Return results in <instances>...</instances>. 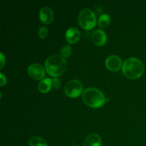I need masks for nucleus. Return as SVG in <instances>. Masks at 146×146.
Wrapping results in <instances>:
<instances>
[{"mask_svg":"<svg viewBox=\"0 0 146 146\" xmlns=\"http://www.w3.org/2000/svg\"><path fill=\"white\" fill-rule=\"evenodd\" d=\"M144 71L145 66L143 63L135 57L128 58L123 63V74L131 79H135L141 77L143 74Z\"/></svg>","mask_w":146,"mask_h":146,"instance_id":"obj_1","label":"nucleus"},{"mask_svg":"<svg viewBox=\"0 0 146 146\" xmlns=\"http://www.w3.org/2000/svg\"><path fill=\"white\" fill-rule=\"evenodd\" d=\"M82 99L87 106L94 108H101L106 101L102 91L94 87H89L83 91Z\"/></svg>","mask_w":146,"mask_h":146,"instance_id":"obj_2","label":"nucleus"},{"mask_svg":"<svg viewBox=\"0 0 146 146\" xmlns=\"http://www.w3.org/2000/svg\"><path fill=\"white\" fill-rule=\"evenodd\" d=\"M45 68L48 75L53 77H58L65 71L66 61L61 55H51L46 59Z\"/></svg>","mask_w":146,"mask_h":146,"instance_id":"obj_3","label":"nucleus"},{"mask_svg":"<svg viewBox=\"0 0 146 146\" xmlns=\"http://www.w3.org/2000/svg\"><path fill=\"white\" fill-rule=\"evenodd\" d=\"M78 21L81 27L84 29H91L96 24V17L92 10L85 8L78 14Z\"/></svg>","mask_w":146,"mask_h":146,"instance_id":"obj_4","label":"nucleus"},{"mask_svg":"<svg viewBox=\"0 0 146 146\" xmlns=\"http://www.w3.org/2000/svg\"><path fill=\"white\" fill-rule=\"evenodd\" d=\"M83 91V84L78 80L73 79L68 81L64 87L66 95L71 98H76L79 96Z\"/></svg>","mask_w":146,"mask_h":146,"instance_id":"obj_5","label":"nucleus"},{"mask_svg":"<svg viewBox=\"0 0 146 146\" xmlns=\"http://www.w3.org/2000/svg\"><path fill=\"white\" fill-rule=\"evenodd\" d=\"M29 76L35 80H42L45 76V68L39 64H31L27 68Z\"/></svg>","mask_w":146,"mask_h":146,"instance_id":"obj_6","label":"nucleus"},{"mask_svg":"<svg viewBox=\"0 0 146 146\" xmlns=\"http://www.w3.org/2000/svg\"><path fill=\"white\" fill-rule=\"evenodd\" d=\"M105 64L107 68L113 71L119 70L121 66H123L122 60L117 55H111L107 57Z\"/></svg>","mask_w":146,"mask_h":146,"instance_id":"obj_7","label":"nucleus"},{"mask_svg":"<svg viewBox=\"0 0 146 146\" xmlns=\"http://www.w3.org/2000/svg\"><path fill=\"white\" fill-rule=\"evenodd\" d=\"M54 12L49 7H43L39 10V19L44 24H49L54 19Z\"/></svg>","mask_w":146,"mask_h":146,"instance_id":"obj_8","label":"nucleus"},{"mask_svg":"<svg viewBox=\"0 0 146 146\" xmlns=\"http://www.w3.org/2000/svg\"><path fill=\"white\" fill-rule=\"evenodd\" d=\"M92 41L97 46H103L107 40V36L105 31L102 29H96L93 32L92 36Z\"/></svg>","mask_w":146,"mask_h":146,"instance_id":"obj_9","label":"nucleus"},{"mask_svg":"<svg viewBox=\"0 0 146 146\" xmlns=\"http://www.w3.org/2000/svg\"><path fill=\"white\" fill-rule=\"evenodd\" d=\"M81 37V32L76 27H70L66 31V38L71 44L76 43Z\"/></svg>","mask_w":146,"mask_h":146,"instance_id":"obj_10","label":"nucleus"},{"mask_svg":"<svg viewBox=\"0 0 146 146\" xmlns=\"http://www.w3.org/2000/svg\"><path fill=\"white\" fill-rule=\"evenodd\" d=\"M84 146H101V138L97 133L87 135L84 141Z\"/></svg>","mask_w":146,"mask_h":146,"instance_id":"obj_11","label":"nucleus"},{"mask_svg":"<svg viewBox=\"0 0 146 146\" xmlns=\"http://www.w3.org/2000/svg\"><path fill=\"white\" fill-rule=\"evenodd\" d=\"M52 86V81L49 78H43L38 84V88L41 93H47L50 91Z\"/></svg>","mask_w":146,"mask_h":146,"instance_id":"obj_12","label":"nucleus"},{"mask_svg":"<svg viewBox=\"0 0 146 146\" xmlns=\"http://www.w3.org/2000/svg\"><path fill=\"white\" fill-rule=\"evenodd\" d=\"M29 146H47L45 139L40 136H32L29 141Z\"/></svg>","mask_w":146,"mask_h":146,"instance_id":"obj_13","label":"nucleus"},{"mask_svg":"<svg viewBox=\"0 0 146 146\" xmlns=\"http://www.w3.org/2000/svg\"><path fill=\"white\" fill-rule=\"evenodd\" d=\"M110 21H111L110 16L107 14H103L98 18V24L99 27L104 28V27H106L110 24Z\"/></svg>","mask_w":146,"mask_h":146,"instance_id":"obj_14","label":"nucleus"},{"mask_svg":"<svg viewBox=\"0 0 146 146\" xmlns=\"http://www.w3.org/2000/svg\"><path fill=\"white\" fill-rule=\"evenodd\" d=\"M71 53H72V48L69 45H65L64 47L61 48V51H60L61 56L64 58L69 57L71 56Z\"/></svg>","mask_w":146,"mask_h":146,"instance_id":"obj_15","label":"nucleus"},{"mask_svg":"<svg viewBox=\"0 0 146 146\" xmlns=\"http://www.w3.org/2000/svg\"><path fill=\"white\" fill-rule=\"evenodd\" d=\"M38 35L40 38H44L48 35V29L47 27H39L38 30Z\"/></svg>","mask_w":146,"mask_h":146,"instance_id":"obj_16","label":"nucleus"},{"mask_svg":"<svg viewBox=\"0 0 146 146\" xmlns=\"http://www.w3.org/2000/svg\"><path fill=\"white\" fill-rule=\"evenodd\" d=\"M52 81V86L55 88H58L61 85V81L58 77H54L53 79H51Z\"/></svg>","mask_w":146,"mask_h":146,"instance_id":"obj_17","label":"nucleus"},{"mask_svg":"<svg viewBox=\"0 0 146 146\" xmlns=\"http://www.w3.org/2000/svg\"><path fill=\"white\" fill-rule=\"evenodd\" d=\"M0 78H1V80H0V81H1V86H3L6 84V82H7V78H6V76H4V75L2 73H0Z\"/></svg>","mask_w":146,"mask_h":146,"instance_id":"obj_18","label":"nucleus"},{"mask_svg":"<svg viewBox=\"0 0 146 146\" xmlns=\"http://www.w3.org/2000/svg\"><path fill=\"white\" fill-rule=\"evenodd\" d=\"M0 58H1V65H0V68H2L3 66H4V64H5V61H6V58L2 53H1V54H0Z\"/></svg>","mask_w":146,"mask_h":146,"instance_id":"obj_19","label":"nucleus"},{"mask_svg":"<svg viewBox=\"0 0 146 146\" xmlns=\"http://www.w3.org/2000/svg\"><path fill=\"white\" fill-rule=\"evenodd\" d=\"M72 146H78V145H72Z\"/></svg>","mask_w":146,"mask_h":146,"instance_id":"obj_20","label":"nucleus"}]
</instances>
